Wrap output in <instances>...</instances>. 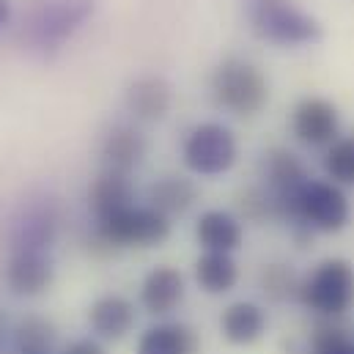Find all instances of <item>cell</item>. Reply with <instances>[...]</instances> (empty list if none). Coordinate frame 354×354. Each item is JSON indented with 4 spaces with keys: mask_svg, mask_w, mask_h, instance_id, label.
Returning <instances> with one entry per match:
<instances>
[{
    "mask_svg": "<svg viewBox=\"0 0 354 354\" xmlns=\"http://www.w3.org/2000/svg\"><path fill=\"white\" fill-rule=\"evenodd\" d=\"M93 8L96 0H41L28 17L22 36L30 44V50H58L77 28L86 25Z\"/></svg>",
    "mask_w": 354,
    "mask_h": 354,
    "instance_id": "cell-1",
    "label": "cell"
},
{
    "mask_svg": "<svg viewBox=\"0 0 354 354\" xmlns=\"http://www.w3.org/2000/svg\"><path fill=\"white\" fill-rule=\"evenodd\" d=\"M305 308L324 319L344 316L354 302V266L344 259H327L316 266L302 283L299 294Z\"/></svg>",
    "mask_w": 354,
    "mask_h": 354,
    "instance_id": "cell-2",
    "label": "cell"
},
{
    "mask_svg": "<svg viewBox=\"0 0 354 354\" xmlns=\"http://www.w3.org/2000/svg\"><path fill=\"white\" fill-rule=\"evenodd\" d=\"M253 30L272 44H308L322 36L316 17L302 11L294 0H253L250 3Z\"/></svg>",
    "mask_w": 354,
    "mask_h": 354,
    "instance_id": "cell-3",
    "label": "cell"
},
{
    "mask_svg": "<svg viewBox=\"0 0 354 354\" xmlns=\"http://www.w3.org/2000/svg\"><path fill=\"white\" fill-rule=\"evenodd\" d=\"M212 93L220 107L234 115H256L269 99L266 77L248 61L228 58L214 69Z\"/></svg>",
    "mask_w": 354,
    "mask_h": 354,
    "instance_id": "cell-4",
    "label": "cell"
},
{
    "mask_svg": "<svg viewBox=\"0 0 354 354\" xmlns=\"http://www.w3.org/2000/svg\"><path fill=\"white\" fill-rule=\"evenodd\" d=\"M349 198L341 189V184L335 181H319L310 178L297 201H294V212H291V223L305 225L308 231H322V234H338L346 228L349 223Z\"/></svg>",
    "mask_w": 354,
    "mask_h": 354,
    "instance_id": "cell-5",
    "label": "cell"
},
{
    "mask_svg": "<svg viewBox=\"0 0 354 354\" xmlns=\"http://www.w3.org/2000/svg\"><path fill=\"white\" fill-rule=\"evenodd\" d=\"M96 234L107 248H154L171 236V217L154 206H129L102 223Z\"/></svg>",
    "mask_w": 354,
    "mask_h": 354,
    "instance_id": "cell-6",
    "label": "cell"
},
{
    "mask_svg": "<svg viewBox=\"0 0 354 354\" xmlns=\"http://www.w3.org/2000/svg\"><path fill=\"white\" fill-rule=\"evenodd\" d=\"M184 165L198 176H220L228 174L239 157V146L234 132L225 124L206 121L189 129L184 149H181Z\"/></svg>",
    "mask_w": 354,
    "mask_h": 354,
    "instance_id": "cell-7",
    "label": "cell"
},
{
    "mask_svg": "<svg viewBox=\"0 0 354 354\" xmlns=\"http://www.w3.org/2000/svg\"><path fill=\"white\" fill-rule=\"evenodd\" d=\"M58 234V209L50 198H39V201H28L19 206V212L11 220L8 228V242H11V253L19 250H41L50 253L53 242Z\"/></svg>",
    "mask_w": 354,
    "mask_h": 354,
    "instance_id": "cell-8",
    "label": "cell"
},
{
    "mask_svg": "<svg viewBox=\"0 0 354 354\" xmlns=\"http://www.w3.org/2000/svg\"><path fill=\"white\" fill-rule=\"evenodd\" d=\"M261 174H264L266 192H269L272 201H274L277 217L291 220L294 201H297L299 189L310 181L305 165L299 162L297 154H291V151H286V149H272L269 154H264Z\"/></svg>",
    "mask_w": 354,
    "mask_h": 354,
    "instance_id": "cell-9",
    "label": "cell"
},
{
    "mask_svg": "<svg viewBox=\"0 0 354 354\" xmlns=\"http://www.w3.org/2000/svg\"><path fill=\"white\" fill-rule=\"evenodd\" d=\"M338 127H341V118H338V110L333 102L327 99H319V96H308L302 99L297 107H294V115H291V129H294V138L305 146H330L338 140Z\"/></svg>",
    "mask_w": 354,
    "mask_h": 354,
    "instance_id": "cell-10",
    "label": "cell"
},
{
    "mask_svg": "<svg viewBox=\"0 0 354 354\" xmlns=\"http://www.w3.org/2000/svg\"><path fill=\"white\" fill-rule=\"evenodd\" d=\"M55 277V266L50 253L41 250H19L11 253L8 264H6V283L11 288V294L17 297H39L50 288Z\"/></svg>",
    "mask_w": 354,
    "mask_h": 354,
    "instance_id": "cell-11",
    "label": "cell"
},
{
    "mask_svg": "<svg viewBox=\"0 0 354 354\" xmlns=\"http://www.w3.org/2000/svg\"><path fill=\"white\" fill-rule=\"evenodd\" d=\"M184 299V277L174 266H154L140 283V305L151 316L174 313Z\"/></svg>",
    "mask_w": 354,
    "mask_h": 354,
    "instance_id": "cell-12",
    "label": "cell"
},
{
    "mask_svg": "<svg viewBox=\"0 0 354 354\" xmlns=\"http://www.w3.org/2000/svg\"><path fill=\"white\" fill-rule=\"evenodd\" d=\"M242 220L223 209H209L198 217L195 239L206 253H234L242 245Z\"/></svg>",
    "mask_w": 354,
    "mask_h": 354,
    "instance_id": "cell-13",
    "label": "cell"
},
{
    "mask_svg": "<svg viewBox=\"0 0 354 354\" xmlns=\"http://www.w3.org/2000/svg\"><path fill=\"white\" fill-rule=\"evenodd\" d=\"M146 154V140L135 127H113L102 140V162L104 171L129 176Z\"/></svg>",
    "mask_w": 354,
    "mask_h": 354,
    "instance_id": "cell-14",
    "label": "cell"
},
{
    "mask_svg": "<svg viewBox=\"0 0 354 354\" xmlns=\"http://www.w3.org/2000/svg\"><path fill=\"white\" fill-rule=\"evenodd\" d=\"M171 102H174V91H171V83L165 77L146 75V77H138L127 88V107L140 121L165 118L171 110Z\"/></svg>",
    "mask_w": 354,
    "mask_h": 354,
    "instance_id": "cell-15",
    "label": "cell"
},
{
    "mask_svg": "<svg viewBox=\"0 0 354 354\" xmlns=\"http://www.w3.org/2000/svg\"><path fill=\"white\" fill-rule=\"evenodd\" d=\"M91 330L104 341H118L135 327V305L127 297L107 294L99 297L88 310Z\"/></svg>",
    "mask_w": 354,
    "mask_h": 354,
    "instance_id": "cell-16",
    "label": "cell"
},
{
    "mask_svg": "<svg viewBox=\"0 0 354 354\" xmlns=\"http://www.w3.org/2000/svg\"><path fill=\"white\" fill-rule=\"evenodd\" d=\"M88 203L96 214V223L135 206V187L129 176L124 174H113V171H104L102 176L91 184L88 189Z\"/></svg>",
    "mask_w": 354,
    "mask_h": 354,
    "instance_id": "cell-17",
    "label": "cell"
},
{
    "mask_svg": "<svg viewBox=\"0 0 354 354\" xmlns=\"http://www.w3.org/2000/svg\"><path fill=\"white\" fill-rule=\"evenodd\" d=\"M220 333L228 344L248 346L266 333V313L256 302H234L220 316Z\"/></svg>",
    "mask_w": 354,
    "mask_h": 354,
    "instance_id": "cell-18",
    "label": "cell"
},
{
    "mask_svg": "<svg viewBox=\"0 0 354 354\" xmlns=\"http://www.w3.org/2000/svg\"><path fill=\"white\" fill-rule=\"evenodd\" d=\"M195 349H198V341L187 324L160 322L138 338L135 354H195Z\"/></svg>",
    "mask_w": 354,
    "mask_h": 354,
    "instance_id": "cell-19",
    "label": "cell"
},
{
    "mask_svg": "<svg viewBox=\"0 0 354 354\" xmlns=\"http://www.w3.org/2000/svg\"><path fill=\"white\" fill-rule=\"evenodd\" d=\"M198 198V189L184 176H162L149 187V206L162 212L165 217L184 214Z\"/></svg>",
    "mask_w": 354,
    "mask_h": 354,
    "instance_id": "cell-20",
    "label": "cell"
},
{
    "mask_svg": "<svg viewBox=\"0 0 354 354\" xmlns=\"http://www.w3.org/2000/svg\"><path fill=\"white\" fill-rule=\"evenodd\" d=\"M195 280L206 294H225L239 280V266L231 253H203L195 261Z\"/></svg>",
    "mask_w": 354,
    "mask_h": 354,
    "instance_id": "cell-21",
    "label": "cell"
},
{
    "mask_svg": "<svg viewBox=\"0 0 354 354\" xmlns=\"http://www.w3.org/2000/svg\"><path fill=\"white\" fill-rule=\"evenodd\" d=\"M55 344V327L41 316H25L14 330L17 354H50Z\"/></svg>",
    "mask_w": 354,
    "mask_h": 354,
    "instance_id": "cell-22",
    "label": "cell"
},
{
    "mask_svg": "<svg viewBox=\"0 0 354 354\" xmlns=\"http://www.w3.org/2000/svg\"><path fill=\"white\" fill-rule=\"evenodd\" d=\"M324 171L335 184L354 187V132L330 143L324 154Z\"/></svg>",
    "mask_w": 354,
    "mask_h": 354,
    "instance_id": "cell-23",
    "label": "cell"
},
{
    "mask_svg": "<svg viewBox=\"0 0 354 354\" xmlns=\"http://www.w3.org/2000/svg\"><path fill=\"white\" fill-rule=\"evenodd\" d=\"M261 288L269 299H288L294 294H299V280L294 274V269L286 264H269L261 272Z\"/></svg>",
    "mask_w": 354,
    "mask_h": 354,
    "instance_id": "cell-24",
    "label": "cell"
},
{
    "mask_svg": "<svg viewBox=\"0 0 354 354\" xmlns=\"http://www.w3.org/2000/svg\"><path fill=\"white\" fill-rule=\"evenodd\" d=\"M313 354H354V344L341 327L319 324L313 333Z\"/></svg>",
    "mask_w": 354,
    "mask_h": 354,
    "instance_id": "cell-25",
    "label": "cell"
},
{
    "mask_svg": "<svg viewBox=\"0 0 354 354\" xmlns=\"http://www.w3.org/2000/svg\"><path fill=\"white\" fill-rule=\"evenodd\" d=\"M64 354H104V349L91 338H80V341H72Z\"/></svg>",
    "mask_w": 354,
    "mask_h": 354,
    "instance_id": "cell-26",
    "label": "cell"
},
{
    "mask_svg": "<svg viewBox=\"0 0 354 354\" xmlns=\"http://www.w3.org/2000/svg\"><path fill=\"white\" fill-rule=\"evenodd\" d=\"M8 17H11V6H8V0H0V30L6 28Z\"/></svg>",
    "mask_w": 354,
    "mask_h": 354,
    "instance_id": "cell-27",
    "label": "cell"
},
{
    "mask_svg": "<svg viewBox=\"0 0 354 354\" xmlns=\"http://www.w3.org/2000/svg\"><path fill=\"white\" fill-rule=\"evenodd\" d=\"M6 333H8V327H6V313L0 310V349H3V344H6Z\"/></svg>",
    "mask_w": 354,
    "mask_h": 354,
    "instance_id": "cell-28",
    "label": "cell"
}]
</instances>
